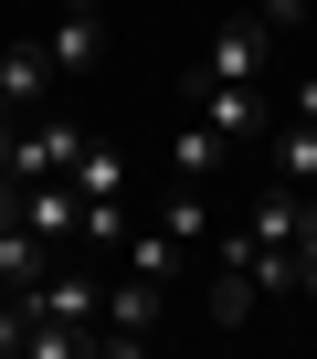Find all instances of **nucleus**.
Instances as JSON below:
<instances>
[{"instance_id":"f257e3e1","label":"nucleus","mask_w":317,"mask_h":359,"mask_svg":"<svg viewBox=\"0 0 317 359\" xmlns=\"http://www.w3.org/2000/svg\"><path fill=\"white\" fill-rule=\"evenodd\" d=\"M264 180H296V191H317V74H296L285 85V106H275V127H264Z\"/></svg>"},{"instance_id":"f03ea898","label":"nucleus","mask_w":317,"mask_h":359,"mask_svg":"<svg viewBox=\"0 0 317 359\" xmlns=\"http://www.w3.org/2000/svg\"><path fill=\"white\" fill-rule=\"evenodd\" d=\"M158 317H170V285L137 275V264H116V275H106V327H95V348H148Z\"/></svg>"},{"instance_id":"7ed1b4c3","label":"nucleus","mask_w":317,"mask_h":359,"mask_svg":"<svg viewBox=\"0 0 317 359\" xmlns=\"http://www.w3.org/2000/svg\"><path fill=\"white\" fill-rule=\"evenodd\" d=\"M191 116H201V127H212L233 158H254V148H264V127H275L264 85H201V95H191Z\"/></svg>"},{"instance_id":"20e7f679","label":"nucleus","mask_w":317,"mask_h":359,"mask_svg":"<svg viewBox=\"0 0 317 359\" xmlns=\"http://www.w3.org/2000/svg\"><path fill=\"white\" fill-rule=\"evenodd\" d=\"M275 53H285V43L243 11V22H222V32L201 43V85H264V64H275Z\"/></svg>"},{"instance_id":"39448f33","label":"nucleus","mask_w":317,"mask_h":359,"mask_svg":"<svg viewBox=\"0 0 317 359\" xmlns=\"http://www.w3.org/2000/svg\"><path fill=\"white\" fill-rule=\"evenodd\" d=\"M43 53H53V85H74V74H95L106 64V11L85 0V11H53V32H43Z\"/></svg>"},{"instance_id":"423d86ee","label":"nucleus","mask_w":317,"mask_h":359,"mask_svg":"<svg viewBox=\"0 0 317 359\" xmlns=\"http://www.w3.org/2000/svg\"><path fill=\"white\" fill-rule=\"evenodd\" d=\"M222 158H233V148H222V137H212L201 116H191V127L170 137V180H222Z\"/></svg>"},{"instance_id":"0eeeda50","label":"nucleus","mask_w":317,"mask_h":359,"mask_svg":"<svg viewBox=\"0 0 317 359\" xmlns=\"http://www.w3.org/2000/svg\"><path fill=\"white\" fill-rule=\"evenodd\" d=\"M254 22H264L275 43H306V32H317V0H254Z\"/></svg>"},{"instance_id":"6e6552de","label":"nucleus","mask_w":317,"mask_h":359,"mask_svg":"<svg viewBox=\"0 0 317 359\" xmlns=\"http://www.w3.org/2000/svg\"><path fill=\"white\" fill-rule=\"evenodd\" d=\"M296 296H317V191H306V212H296Z\"/></svg>"}]
</instances>
